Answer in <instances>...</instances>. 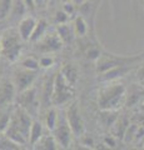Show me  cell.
<instances>
[{"label":"cell","instance_id":"cell-1","mask_svg":"<svg viewBox=\"0 0 144 150\" xmlns=\"http://www.w3.org/2000/svg\"><path fill=\"white\" fill-rule=\"evenodd\" d=\"M31 116L21 106L16 108L9 118V123L4 129V137L9 138L19 145H25L29 142V131L31 126Z\"/></svg>","mask_w":144,"mask_h":150},{"label":"cell","instance_id":"cell-2","mask_svg":"<svg viewBox=\"0 0 144 150\" xmlns=\"http://www.w3.org/2000/svg\"><path fill=\"white\" fill-rule=\"evenodd\" d=\"M127 89L123 84L114 83L103 86L98 93V108L100 110H115L125 104Z\"/></svg>","mask_w":144,"mask_h":150},{"label":"cell","instance_id":"cell-3","mask_svg":"<svg viewBox=\"0 0 144 150\" xmlns=\"http://www.w3.org/2000/svg\"><path fill=\"white\" fill-rule=\"evenodd\" d=\"M23 40L18 30H6L0 35V55H3L8 62L14 63L19 59Z\"/></svg>","mask_w":144,"mask_h":150},{"label":"cell","instance_id":"cell-4","mask_svg":"<svg viewBox=\"0 0 144 150\" xmlns=\"http://www.w3.org/2000/svg\"><path fill=\"white\" fill-rule=\"evenodd\" d=\"M144 58V53L137 55H117L111 53H101L95 60V70L98 74H101L111 68L120 65H133L138 64Z\"/></svg>","mask_w":144,"mask_h":150},{"label":"cell","instance_id":"cell-5","mask_svg":"<svg viewBox=\"0 0 144 150\" xmlns=\"http://www.w3.org/2000/svg\"><path fill=\"white\" fill-rule=\"evenodd\" d=\"M74 96V85L65 80L62 73L58 71L55 74L54 84H53V93H52V105L58 106L70 101Z\"/></svg>","mask_w":144,"mask_h":150},{"label":"cell","instance_id":"cell-6","mask_svg":"<svg viewBox=\"0 0 144 150\" xmlns=\"http://www.w3.org/2000/svg\"><path fill=\"white\" fill-rule=\"evenodd\" d=\"M65 119L69 124L72 133L74 137H82L85 131V126H84V121H83L80 110H79L78 103H72L68 106V109L65 111Z\"/></svg>","mask_w":144,"mask_h":150},{"label":"cell","instance_id":"cell-7","mask_svg":"<svg viewBox=\"0 0 144 150\" xmlns=\"http://www.w3.org/2000/svg\"><path fill=\"white\" fill-rule=\"evenodd\" d=\"M52 133H53L54 139L57 140L59 148H62V149H68L69 148V145H70V143H72L73 133H72L70 128H69V124H68L67 119L60 121L59 116H58V123H57V125H55V128L52 130Z\"/></svg>","mask_w":144,"mask_h":150},{"label":"cell","instance_id":"cell-8","mask_svg":"<svg viewBox=\"0 0 144 150\" xmlns=\"http://www.w3.org/2000/svg\"><path fill=\"white\" fill-rule=\"evenodd\" d=\"M36 79V70L29 69H20L14 75V86L18 93H21L26 89L31 88L34 80Z\"/></svg>","mask_w":144,"mask_h":150},{"label":"cell","instance_id":"cell-9","mask_svg":"<svg viewBox=\"0 0 144 150\" xmlns=\"http://www.w3.org/2000/svg\"><path fill=\"white\" fill-rule=\"evenodd\" d=\"M137 64L133 65H120V67H115L111 68L106 71L99 74V80L100 81H105V83H110V81H115L119 78L125 76L127 74H129L133 69H135Z\"/></svg>","mask_w":144,"mask_h":150},{"label":"cell","instance_id":"cell-10","mask_svg":"<svg viewBox=\"0 0 144 150\" xmlns=\"http://www.w3.org/2000/svg\"><path fill=\"white\" fill-rule=\"evenodd\" d=\"M63 41L60 40V38L58 34H50L43 36L38 41V50L43 51V53H54L62 49Z\"/></svg>","mask_w":144,"mask_h":150},{"label":"cell","instance_id":"cell-11","mask_svg":"<svg viewBox=\"0 0 144 150\" xmlns=\"http://www.w3.org/2000/svg\"><path fill=\"white\" fill-rule=\"evenodd\" d=\"M15 91L16 90L14 86V83L9 80L0 81V108L10 104L15 96Z\"/></svg>","mask_w":144,"mask_h":150},{"label":"cell","instance_id":"cell-12","mask_svg":"<svg viewBox=\"0 0 144 150\" xmlns=\"http://www.w3.org/2000/svg\"><path fill=\"white\" fill-rule=\"evenodd\" d=\"M19 104L23 109H25L30 114L31 109L36 110L39 108L38 105V101H36V98H35V91L33 89H26V90L19 93Z\"/></svg>","mask_w":144,"mask_h":150},{"label":"cell","instance_id":"cell-13","mask_svg":"<svg viewBox=\"0 0 144 150\" xmlns=\"http://www.w3.org/2000/svg\"><path fill=\"white\" fill-rule=\"evenodd\" d=\"M35 24H36V20L33 16H25L20 20L19 26H18V33H19V35L24 41H29Z\"/></svg>","mask_w":144,"mask_h":150},{"label":"cell","instance_id":"cell-14","mask_svg":"<svg viewBox=\"0 0 144 150\" xmlns=\"http://www.w3.org/2000/svg\"><path fill=\"white\" fill-rule=\"evenodd\" d=\"M57 34L59 35L60 40L63 41V44H70L75 38L74 34V29H73V24L69 23H63V24H58L57 28Z\"/></svg>","mask_w":144,"mask_h":150},{"label":"cell","instance_id":"cell-15","mask_svg":"<svg viewBox=\"0 0 144 150\" xmlns=\"http://www.w3.org/2000/svg\"><path fill=\"white\" fill-rule=\"evenodd\" d=\"M60 73L65 78V80L68 83H70L72 85H75V83L78 81V76H79V71H78V68L75 65L68 63L60 69Z\"/></svg>","mask_w":144,"mask_h":150},{"label":"cell","instance_id":"cell-16","mask_svg":"<svg viewBox=\"0 0 144 150\" xmlns=\"http://www.w3.org/2000/svg\"><path fill=\"white\" fill-rule=\"evenodd\" d=\"M43 137V125L38 120H33L29 131V143L30 145H35L39 142V139Z\"/></svg>","mask_w":144,"mask_h":150},{"label":"cell","instance_id":"cell-17","mask_svg":"<svg viewBox=\"0 0 144 150\" xmlns=\"http://www.w3.org/2000/svg\"><path fill=\"white\" fill-rule=\"evenodd\" d=\"M34 148L35 149H45V150H55V149H59V145L53 135H46V137L43 135V137L39 139V142L35 144Z\"/></svg>","mask_w":144,"mask_h":150},{"label":"cell","instance_id":"cell-18","mask_svg":"<svg viewBox=\"0 0 144 150\" xmlns=\"http://www.w3.org/2000/svg\"><path fill=\"white\" fill-rule=\"evenodd\" d=\"M46 29H48V23H46L45 20L36 21V24L34 26L33 33H31V36H30L29 41H31V43H38L41 38L44 36Z\"/></svg>","mask_w":144,"mask_h":150},{"label":"cell","instance_id":"cell-19","mask_svg":"<svg viewBox=\"0 0 144 150\" xmlns=\"http://www.w3.org/2000/svg\"><path fill=\"white\" fill-rule=\"evenodd\" d=\"M73 29H74V34L75 36H85L88 33V23L85 21V19L83 16H77L74 19L73 23Z\"/></svg>","mask_w":144,"mask_h":150},{"label":"cell","instance_id":"cell-20","mask_svg":"<svg viewBox=\"0 0 144 150\" xmlns=\"http://www.w3.org/2000/svg\"><path fill=\"white\" fill-rule=\"evenodd\" d=\"M28 10L25 4L23 3V0H13L11 3V9H10V14L14 18H20L25 14Z\"/></svg>","mask_w":144,"mask_h":150},{"label":"cell","instance_id":"cell-21","mask_svg":"<svg viewBox=\"0 0 144 150\" xmlns=\"http://www.w3.org/2000/svg\"><path fill=\"white\" fill-rule=\"evenodd\" d=\"M114 137H124L125 134V130H127V128L129 126V121L127 118H117V120L114 121Z\"/></svg>","mask_w":144,"mask_h":150},{"label":"cell","instance_id":"cell-22","mask_svg":"<svg viewBox=\"0 0 144 150\" xmlns=\"http://www.w3.org/2000/svg\"><path fill=\"white\" fill-rule=\"evenodd\" d=\"M101 115H100V120L103 123L104 126L109 128L113 126L114 121L117 120V115H115V110H100Z\"/></svg>","mask_w":144,"mask_h":150},{"label":"cell","instance_id":"cell-23","mask_svg":"<svg viewBox=\"0 0 144 150\" xmlns=\"http://www.w3.org/2000/svg\"><path fill=\"white\" fill-rule=\"evenodd\" d=\"M57 123H58V112H57V110L55 109H49L48 112H46V115H45V125H46V128H48V130L52 131L55 128Z\"/></svg>","mask_w":144,"mask_h":150},{"label":"cell","instance_id":"cell-24","mask_svg":"<svg viewBox=\"0 0 144 150\" xmlns=\"http://www.w3.org/2000/svg\"><path fill=\"white\" fill-rule=\"evenodd\" d=\"M13 0H0V21L9 16Z\"/></svg>","mask_w":144,"mask_h":150},{"label":"cell","instance_id":"cell-25","mask_svg":"<svg viewBox=\"0 0 144 150\" xmlns=\"http://www.w3.org/2000/svg\"><path fill=\"white\" fill-rule=\"evenodd\" d=\"M20 145L16 144L15 142H13L9 138H4V139H0V150H15V149H19Z\"/></svg>","mask_w":144,"mask_h":150},{"label":"cell","instance_id":"cell-26","mask_svg":"<svg viewBox=\"0 0 144 150\" xmlns=\"http://www.w3.org/2000/svg\"><path fill=\"white\" fill-rule=\"evenodd\" d=\"M21 68L29 69V70H36V71H38V69L40 68L39 60H36L34 58H26L25 60L21 62Z\"/></svg>","mask_w":144,"mask_h":150},{"label":"cell","instance_id":"cell-27","mask_svg":"<svg viewBox=\"0 0 144 150\" xmlns=\"http://www.w3.org/2000/svg\"><path fill=\"white\" fill-rule=\"evenodd\" d=\"M100 54H101V51L98 46H90V48L87 50V58L89 60H93V62H95L100 56Z\"/></svg>","mask_w":144,"mask_h":150},{"label":"cell","instance_id":"cell-28","mask_svg":"<svg viewBox=\"0 0 144 150\" xmlns=\"http://www.w3.org/2000/svg\"><path fill=\"white\" fill-rule=\"evenodd\" d=\"M68 20H69V15L64 10H59L55 13V16H54L55 24H63V23H67Z\"/></svg>","mask_w":144,"mask_h":150},{"label":"cell","instance_id":"cell-29","mask_svg":"<svg viewBox=\"0 0 144 150\" xmlns=\"http://www.w3.org/2000/svg\"><path fill=\"white\" fill-rule=\"evenodd\" d=\"M75 4L73 1H67V3H63V10L65 11L69 16L73 15L74 13H75Z\"/></svg>","mask_w":144,"mask_h":150},{"label":"cell","instance_id":"cell-30","mask_svg":"<svg viewBox=\"0 0 144 150\" xmlns=\"http://www.w3.org/2000/svg\"><path fill=\"white\" fill-rule=\"evenodd\" d=\"M53 64H54V59L52 56H43V58L39 60L40 68H50Z\"/></svg>","mask_w":144,"mask_h":150},{"label":"cell","instance_id":"cell-31","mask_svg":"<svg viewBox=\"0 0 144 150\" xmlns=\"http://www.w3.org/2000/svg\"><path fill=\"white\" fill-rule=\"evenodd\" d=\"M137 78H138V81L140 83V85L144 86V63L140 64V67H138Z\"/></svg>","mask_w":144,"mask_h":150},{"label":"cell","instance_id":"cell-32","mask_svg":"<svg viewBox=\"0 0 144 150\" xmlns=\"http://www.w3.org/2000/svg\"><path fill=\"white\" fill-rule=\"evenodd\" d=\"M23 3L25 4V6L28 10L30 11H34L35 8H36V4H35V0H23Z\"/></svg>","mask_w":144,"mask_h":150},{"label":"cell","instance_id":"cell-33","mask_svg":"<svg viewBox=\"0 0 144 150\" xmlns=\"http://www.w3.org/2000/svg\"><path fill=\"white\" fill-rule=\"evenodd\" d=\"M105 144L108 145V146H115V142H114V139L113 137H110V138H105Z\"/></svg>","mask_w":144,"mask_h":150},{"label":"cell","instance_id":"cell-34","mask_svg":"<svg viewBox=\"0 0 144 150\" xmlns=\"http://www.w3.org/2000/svg\"><path fill=\"white\" fill-rule=\"evenodd\" d=\"M70 1H73L74 4H75L77 6H80V5H83L84 3H88L89 0H70Z\"/></svg>","mask_w":144,"mask_h":150},{"label":"cell","instance_id":"cell-35","mask_svg":"<svg viewBox=\"0 0 144 150\" xmlns=\"http://www.w3.org/2000/svg\"><path fill=\"white\" fill-rule=\"evenodd\" d=\"M35 4H36V8H43L44 5V0H35Z\"/></svg>","mask_w":144,"mask_h":150},{"label":"cell","instance_id":"cell-36","mask_svg":"<svg viewBox=\"0 0 144 150\" xmlns=\"http://www.w3.org/2000/svg\"><path fill=\"white\" fill-rule=\"evenodd\" d=\"M58 0H49V3H48V6H54L55 4H57Z\"/></svg>","mask_w":144,"mask_h":150},{"label":"cell","instance_id":"cell-37","mask_svg":"<svg viewBox=\"0 0 144 150\" xmlns=\"http://www.w3.org/2000/svg\"><path fill=\"white\" fill-rule=\"evenodd\" d=\"M58 1H60V3H67V1H70V0H58Z\"/></svg>","mask_w":144,"mask_h":150},{"label":"cell","instance_id":"cell-38","mask_svg":"<svg viewBox=\"0 0 144 150\" xmlns=\"http://www.w3.org/2000/svg\"><path fill=\"white\" fill-rule=\"evenodd\" d=\"M143 6H144V3H143Z\"/></svg>","mask_w":144,"mask_h":150}]
</instances>
